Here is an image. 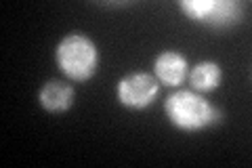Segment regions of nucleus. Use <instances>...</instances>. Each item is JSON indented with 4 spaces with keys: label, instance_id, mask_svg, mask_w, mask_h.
I'll return each mask as SVG.
<instances>
[{
    "label": "nucleus",
    "instance_id": "obj_1",
    "mask_svg": "<svg viewBox=\"0 0 252 168\" xmlns=\"http://www.w3.org/2000/svg\"><path fill=\"white\" fill-rule=\"evenodd\" d=\"M164 111H166L170 124L183 133L204 131L220 118L219 109L195 91L170 93L164 103Z\"/></svg>",
    "mask_w": 252,
    "mask_h": 168
},
{
    "label": "nucleus",
    "instance_id": "obj_2",
    "mask_svg": "<svg viewBox=\"0 0 252 168\" xmlns=\"http://www.w3.org/2000/svg\"><path fill=\"white\" fill-rule=\"evenodd\" d=\"M55 59H57L61 71L69 80L84 82V80H89L97 71L99 51H97V44L89 36L74 32V34H67L57 44Z\"/></svg>",
    "mask_w": 252,
    "mask_h": 168
},
{
    "label": "nucleus",
    "instance_id": "obj_3",
    "mask_svg": "<svg viewBox=\"0 0 252 168\" xmlns=\"http://www.w3.org/2000/svg\"><path fill=\"white\" fill-rule=\"evenodd\" d=\"M179 6L191 21L210 28H229L242 17V6L235 0H183Z\"/></svg>",
    "mask_w": 252,
    "mask_h": 168
},
{
    "label": "nucleus",
    "instance_id": "obj_4",
    "mask_svg": "<svg viewBox=\"0 0 252 168\" xmlns=\"http://www.w3.org/2000/svg\"><path fill=\"white\" fill-rule=\"evenodd\" d=\"M158 93H160V82L156 76L145 74V71H135V74L124 76L118 82V101L124 107L130 109H145L156 101Z\"/></svg>",
    "mask_w": 252,
    "mask_h": 168
},
{
    "label": "nucleus",
    "instance_id": "obj_5",
    "mask_svg": "<svg viewBox=\"0 0 252 168\" xmlns=\"http://www.w3.org/2000/svg\"><path fill=\"white\" fill-rule=\"evenodd\" d=\"M187 59L177 51H164L154 61L156 80L166 86H179L187 76Z\"/></svg>",
    "mask_w": 252,
    "mask_h": 168
},
{
    "label": "nucleus",
    "instance_id": "obj_6",
    "mask_svg": "<svg viewBox=\"0 0 252 168\" xmlns=\"http://www.w3.org/2000/svg\"><path fill=\"white\" fill-rule=\"evenodd\" d=\"M38 101L46 111H53V114L65 111L74 103V89L63 80H49L38 93Z\"/></svg>",
    "mask_w": 252,
    "mask_h": 168
},
{
    "label": "nucleus",
    "instance_id": "obj_7",
    "mask_svg": "<svg viewBox=\"0 0 252 168\" xmlns=\"http://www.w3.org/2000/svg\"><path fill=\"white\" fill-rule=\"evenodd\" d=\"M223 80V71H220L219 63L215 61H200L195 63L191 74H189V82H191L195 93H210Z\"/></svg>",
    "mask_w": 252,
    "mask_h": 168
}]
</instances>
